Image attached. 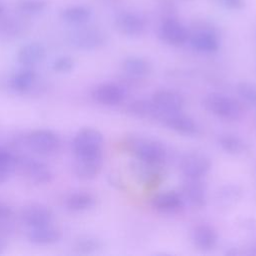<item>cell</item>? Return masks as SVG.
<instances>
[{
	"instance_id": "1",
	"label": "cell",
	"mask_w": 256,
	"mask_h": 256,
	"mask_svg": "<svg viewBox=\"0 0 256 256\" xmlns=\"http://www.w3.org/2000/svg\"><path fill=\"white\" fill-rule=\"evenodd\" d=\"M123 145L135 156L136 160L143 163L162 166L167 158L165 146L154 139L132 137L126 139Z\"/></svg>"
},
{
	"instance_id": "2",
	"label": "cell",
	"mask_w": 256,
	"mask_h": 256,
	"mask_svg": "<svg viewBox=\"0 0 256 256\" xmlns=\"http://www.w3.org/2000/svg\"><path fill=\"white\" fill-rule=\"evenodd\" d=\"M202 104L209 113L225 121H237L244 114L243 106L238 100L218 92L207 94Z\"/></svg>"
},
{
	"instance_id": "3",
	"label": "cell",
	"mask_w": 256,
	"mask_h": 256,
	"mask_svg": "<svg viewBox=\"0 0 256 256\" xmlns=\"http://www.w3.org/2000/svg\"><path fill=\"white\" fill-rule=\"evenodd\" d=\"M104 138L102 133L91 127L80 129L72 141V150L75 157L103 156Z\"/></svg>"
},
{
	"instance_id": "4",
	"label": "cell",
	"mask_w": 256,
	"mask_h": 256,
	"mask_svg": "<svg viewBox=\"0 0 256 256\" xmlns=\"http://www.w3.org/2000/svg\"><path fill=\"white\" fill-rule=\"evenodd\" d=\"M188 42L199 53H214L219 49V38L212 25L205 21L196 22L189 31Z\"/></svg>"
},
{
	"instance_id": "5",
	"label": "cell",
	"mask_w": 256,
	"mask_h": 256,
	"mask_svg": "<svg viewBox=\"0 0 256 256\" xmlns=\"http://www.w3.org/2000/svg\"><path fill=\"white\" fill-rule=\"evenodd\" d=\"M67 41L76 49L90 51L102 47L106 42V35L97 27L80 25L79 28L69 32Z\"/></svg>"
},
{
	"instance_id": "6",
	"label": "cell",
	"mask_w": 256,
	"mask_h": 256,
	"mask_svg": "<svg viewBox=\"0 0 256 256\" xmlns=\"http://www.w3.org/2000/svg\"><path fill=\"white\" fill-rule=\"evenodd\" d=\"M23 175L36 185L49 184L53 180V172L50 167L42 161L28 156L17 155V167Z\"/></svg>"
},
{
	"instance_id": "7",
	"label": "cell",
	"mask_w": 256,
	"mask_h": 256,
	"mask_svg": "<svg viewBox=\"0 0 256 256\" xmlns=\"http://www.w3.org/2000/svg\"><path fill=\"white\" fill-rule=\"evenodd\" d=\"M25 142L32 151L41 155L54 154L61 145L60 137L55 132L47 129H38L30 132Z\"/></svg>"
},
{
	"instance_id": "8",
	"label": "cell",
	"mask_w": 256,
	"mask_h": 256,
	"mask_svg": "<svg viewBox=\"0 0 256 256\" xmlns=\"http://www.w3.org/2000/svg\"><path fill=\"white\" fill-rule=\"evenodd\" d=\"M179 166L185 178L203 179L211 169V161L206 154L192 151L182 156Z\"/></svg>"
},
{
	"instance_id": "9",
	"label": "cell",
	"mask_w": 256,
	"mask_h": 256,
	"mask_svg": "<svg viewBox=\"0 0 256 256\" xmlns=\"http://www.w3.org/2000/svg\"><path fill=\"white\" fill-rule=\"evenodd\" d=\"M157 34L164 43L178 47L188 42L189 30L176 17H168L161 20Z\"/></svg>"
},
{
	"instance_id": "10",
	"label": "cell",
	"mask_w": 256,
	"mask_h": 256,
	"mask_svg": "<svg viewBox=\"0 0 256 256\" xmlns=\"http://www.w3.org/2000/svg\"><path fill=\"white\" fill-rule=\"evenodd\" d=\"M115 28L124 36L136 38L144 34L146 30V20L136 12L123 11L114 19Z\"/></svg>"
},
{
	"instance_id": "11",
	"label": "cell",
	"mask_w": 256,
	"mask_h": 256,
	"mask_svg": "<svg viewBox=\"0 0 256 256\" xmlns=\"http://www.w3.org/2000/svg\"><path fill=\"white\" fill-rule=\"evenodd\" d=\"M158 121L168 129L182 135L191 136L198 131V125L194 119L182 113V111L161 113Z\"/></svg>"
},
{
	"instance_id": "12",
	"label": "cell",
	"mask_w": 256,
	"mask_h": 256,
	"mask_svg": "<svg viewBox=\"0 0 256 256\" xmlns=\"http://www.w3.org/2000/svg\"><path fill=\"white\" fill-rule=\"evenodd\" d=\"M126 97L125 88L117 83L107 82L96 86L92 91V98L103 106H116L121 104Z\"/></svg>"
},
{
	"instance_id": "13",
	"label": "cell",
	"mask_w": 256,
	"mask_h": 256,
	"mask_svg": "<svg viewBox=\"0 0 256 256\" xmlns=\"http://www.w3.org/2000/svg\"><path fill=\"white\" fill-rule=\"evenodd\" d=\"M53 216L54 214L48 206L39 203H31L26 205L23 207L20 213L21 221L29 228L51 224L53 221Z\"/></svg>"
},
{
	"instance_id": "14",
	"label": "cell",
	"mask_w": 256,
	"mask_h": 256,
	"mask_svg": "<svg viewBox=\"0 0 256 256\" xmlns=\"http://www.w3.org/2000/svg\"><path fill=\"white\" fill-rule=\"evenodd\" d=\"M184 199L175 191H164L151 199V207L160 214L173 215L179 213L184 207Z\"/></svg>"
},
{
	"instance_id": "15",
	"label": "cell",
	"mask_w": 256,
	"mask_h": 256,
	"mask_svg": "<svg viewBox=\"0 0 256 256\" xmlns=\"http://www.w3.org/2000/svg\"><path fill=\"white\" fill-rule=\"evenodd\" d=\"M182 197L194 209H202L207 202L206 187L202 179L186 178L182 185Z\"/></svg>"
},
{
	"instance_id": "16",
	"label": "cell",
	"mask_w": 256,
	"mask_h": 256,
	"mask_svg": "<svg viewBox=\"0 0 256 256\" xmlns=\"http://www.w3.org/2000/svg\"><path fill=\"white\" fill-rule=\"evenodd\" d=\"M151 101L161 113L182 111L185 101L176 91L170 89H159L152 94Z\"/></svg>"
},
{
	"instance_id": "17",
	"label": "cell",
	"mask_w": 256,
	"mask_h": 256,
	"mask_svg": "<svg viewBox=\"0 0 256 256\" xmlns=\"http://www.w3.org/2000/svg\"><path fill=\"white\" fill-rule=\"evenodd\" d=\"M191 239L198 249L202 251H210L214 249L217 244L218 234L213 226L201 223L193 227L191 231Z\"/></svg>"
},
{
	"instance_id": "18",
	"label": "cell",
	"mask_w": 256,
	"mask_h": 256,
	"mask_svg": "<svg viewBox=\"0 0 256 256\" xmlns=\"http://www.w3.org/2000/svg\"><path fill=\"white\" fill-rule=\"evenodd\" d=\"M103 165V156L75 157L73 171L82 180H91L98 176Z\"/></svg>"
},
{
	"instance_id": "19",
	"label": "cell",
	"mask_w": 256,
	"mask_h": 256,
	"mask_svg": "<svg viewBox=\"0 0 256 256\" xmlns=\"http://www.w3.org/2000/svg\"><path fill=\"white\" fill-rule=\"evenodd\" d=\"M46 57V49L39 42H30L20 47L17 52V61L23 67H34Z\"/></svg>"
},
{
	"instance_id": "20",
	"label": "cell",
	"mask_w": 256,
	"mask_h": 256,
	"mask_svg": "<svg viewBox=\"0 0 256 256\" xmlns=\"http://www.w3.org/2000/svg\"><path fill=\"white\" fill-rule=\"evenodd\" d=\"M62 237L61 230L52 223L40 227L30 228L27 238L30 242L38 245H48L58 242Z\"/></svg>"
},
{
	"instance_id": "21",
	"label": "cell",
	"mask_w": 256,
	"mask_h": 256,
	"mask_svg": "<svg viewBox=\"0 0 256 256\" xmlns=\"http://www.w3.org/2000/svg\"><path fill=\"white\" fill-rule=\"evenodd\" d=\"M28 23L15 16H1L0 17V38L2 39H14L23 35L28 30Z\"/></svg>"
},
{
	"instance_id": "22",
	"label": "cell",
	"mask_w": 256,
	"mask_h": 256,
	"mask_svg": "<svg viewBox=\"0 0 256 256\" xmlns=\"http://www.w3.org/2000/svg\"><path fill=\"white\" fill-rule=\"evenodd\" d=\"M122 70L129 79L140 80L150 74L151 65L142 57L130 56L123 60Z\"/></svg>"
},
{
	"instance_id": "23",
	"label": "cell",
	"mask_w": 256,
	"mask_h": 256,
	"mask_svg": "<svg viewBox=\"0 0 256 256\" xmlns=\"http://www.w3.org/2000/svg\"><path fill=\"white\" fill-rule=\"evenodd\" d=\"M162 166L151 165L143 163L141 161H136L132 164V171L134 175L146 186H155L161 181L162 178Z\"/></svg>"
},
{
	"instance_id": "24",
	"label": "cell",
	"mask_w": 256,
	"mask_h": 256,
	"mask_svg": "<svg viewBox=\"0 0 256 256\" xmlns=\"http://www.w3.org/2000/svg\"><path fill=\"white\" fill-rule=\"evenodd\" d=\"M127 112L134 117L140 119H159L161 112L156 108L153 102L147 99H136L130 102L126 108Z\"/></svg>"
},
{
	"instance_id": "25",
	"label": "cell",
	"mask_w": 256,
	"mask_h": 256,
	"mask_svg": "<svg viewBox=\"0 0 256 256\" xmlns=\"http://www.w3.org/2000/svg\"><path fill=\"white\" fill-rule=\"evenodd\" d=\"M37 79V73L33 67H23L19 70L9 80L10 88L18 93H24L30 90Z\"/></svg>"
},
{
	"instance_id": "26",
	"label": "cell",
	"mask_w": 256,
	"mask_h": 256,
	"mask_svg": "<svg viewBox=\"0 0 256 256\" xmlns=\"http://www.w3.org/2000/svg\"><path fill=\"white\" fill-rule=\"evenodd\" d=\"M61 19L69 24L84 25L87 23L91 16L92 11L85 5H73L64 8L60 13Z\"/></svg>"
},
{
	"instance_id": "27",
	"label": "cell",
	"mask_w": 256,
	"mask_h": 256,
	"mask_svg": "<svg viewBox=\"0 0 256 256\" xmlns=\"http://www.w3.org/2000/svg\"><path fill=\"white\" fill-rule=\"evenodd\" d=\"M219 147L230 155H241L248 149V144L238 135L223 133L217 139Z\"/></svg>"
},
{
	"instance_id": "28",
	"label": "cell",
	"mask_w": 256,
	"mask_h": 256,
	"mask_svg": "<svg viewBox=\"0 0 256 256\" xmlns=\"http://www.w3.org/2000/svg\"><path fill=\"white\" fill-rule=\"evenodd\" d=\"M96 199L94 195L85 191L72 193L65 200L67 209L72 212H83L90 210L94 207Z\"/></svg>"
},
{
	"instance_id": "29",
	"label": "cell",
	"mask_w": 256,
	"mask_h": 256,
	"mask_svg": "<svg viewBox=\"0 0 256 256\" xmlns=\"http://www.w3.org/2000/svg\"><path fill=\"white\" fill-rule=\"evenodd\" d=\"M17 167V155L0 146V184L6 183Z\"/></svg>"
},
{
	"instance_id": "30",
	"label": "cell",
	"mask_w": 256,
	"mask_h": 256,
	"mask_svg": "<svg viewBox=\"0 0 256 256\" xmlns=\"http://www.w3.org/2000/svg\"><path fill=\"white\" fill-rule=\"evenodd\" d=\"M101 248V242L92 236H82L73 244V250L79 254H91Z\"/></svg>"
},
{
	"instance_id": "31",
	"label": "cell",
	"mask_w": 256,
	"mask_h": 256,
	"mask_svg": "<svg viewBox=\"0 0 256 256\" xmlns=\"http://www.w3.org/2000/svg\"><path fill=\"white\" fill-rule=\"evenodd\" d=\"M47 5L48 3L45 0H19L16 8L24 15H35L43 12Z\"/></svg>"
},
{
	"instance_id": "32",
	"label": "cell",
	"mask_w": 256,
	"mask_h": 256,
	"mask_svg": "<svg viewBox=\"0 0 256 256\" xmlns=\"http://www.w3.org/2000/svg\"><path fill=\"white\" fill-rule=\"evenodd\" d=\"M13 210L4 202H0V235L6 236L13 231Z\"/></svg>"
},
{
	"instance_id": "33",
	"label": "cell",
	"mask_w": 256,
	"mask_h": 256,
	"mask_svg": "<svg viewBox=\"0 0 256 256\" xmlns=\"http://www.w3.org/2000/svg\"><path fill=\"white\" fill-rule=\"evenodd\" d=\"M238 95L250 105L256 107V85L250 82H240L236 87Z\"/></svg>"
},
{
	"instance_id": "34",
	"label": "cell",
	"mask_w": 256,
	"mask_h": 256,
	"mask_svg": "<svg viewBox=\"0 0 256 256\" xmlns=\"http://www.w3.org/2000/svg\"><path fill=\"white\" fill-rule=\"evenodd\" d=\"M242 195V191L238 186L235 185H226L220 189L218 192V200L221 203L230 204L236 202V200L240 199Z\"/></svg>"
},
{
	"instance_id": "35",
	"label": "cell",
	"mask_w": 256,
	"mask_h": 256,
	"mask_svg": "<svg viewBox=\"0 0 256 256\" xmlns=\"http://www.w3.org/2000/svg\"><path fill=\"white\" fill-rule=\"evenodd\" d=\"M75 62L70 56H60L56 58L52 63V69L57 73H69L74 69Z\"/></svg>"
},
{
	"instance_id": "36",
	"label": "cell",
	"mask_w": 256,
	"mask_h": 256,
	"mask_svg": "<svg viewBox=\"0 0 256 256\" xmlns=\"http://www.w3.org/2000/svg\"><path fill=\"white\" fill-rule=\"evenodd\" d=\"M159 6H160V11L163 15V18L175 17L176 7L173 2H171L170 0H161L159 3Z\"/></svg>"
},
{
	"instance_id": "37",
	"label": "cell",
	"mask_w": 256,
	"mask_h": 256,
	"mask_svg": "<svg viewBox=\"0 0 256 256\" xmlns=\"http://www.w3.org/2000/svg\"><path fill=\"white\" fill-rule=\"evenodd\" d=\"M224 7L233 9V10H239L244 7V0H218Z\"/></svg>"
},
{
	"instance_id": "38",
	"label": "cell",
	"mask_w": 256,
	"mask_h": 256,
	"mask_svg": "<svg viewBox=\"0 0 256 256\" xmlns=\"http://www.w3.org/2000/svg\"><path fill=\"white\" fill-rule=\"evenodd\" d=\"M6 247H7V244H6V241H5V239H4V237L3 236H1L0 235V254H2L4 251H5V249H6Z\"/></svg>"
},
{
	"instance_id": "39",
	"label": "cell",
	"mask_w": 256,
	"mask_h": 256,
	"mask_svg": "<svg viewBox=\"0 0 256 256\" xmlns=\"http://www.w3.org/2000/svg\"><path fill=\"white\" fill-rule=\"evenodd\" d=\"M4 13H5V7H4V5L2 3H0V17L3 16Z\"/></svg>"
}]
</instances>
